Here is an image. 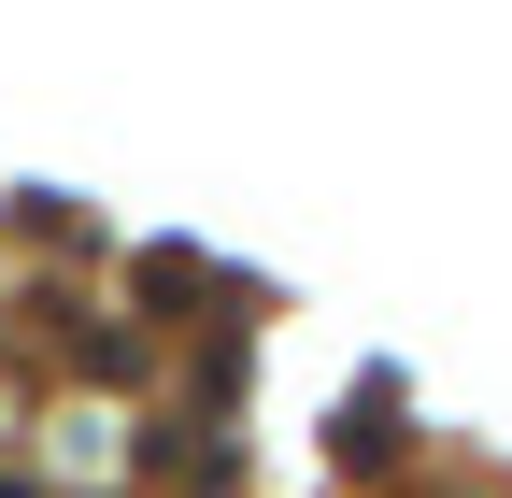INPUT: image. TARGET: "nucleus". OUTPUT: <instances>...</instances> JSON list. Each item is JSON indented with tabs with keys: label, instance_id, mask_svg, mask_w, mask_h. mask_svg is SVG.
<instances>
[{
	"label": "nucleus",
	"instance_id": "obj_2",
	"mask_svg": "<svg viewBox=\"0 0 512 498\" xmlns=\"http://www.w3.org/2000/svg\"><path fill=\"white\" fill-rule=\"evenodd\" d=\"M143 299H157V314H185V299H214V285H200V257H185V242H157V257H143Z\"/></svg>",
	"mask_w": 512,
	"mask_h": 498
},
{
	"label": "nucleus",
	"instance_id": "obj_1",
	"mask_svg": "<svg viewBox=\"0 0 512 498\" xmlns=\"http://www.w3.org/2000/svg\"><path fill=\"white\" fill-rule=\"evenodd\" d=\"M328 442H342V470H384V456H399V385H384V370L342 399V427H328Z\"/></svg>",
	"mask_w": 512,
	"mask_h": 498
}]
</instances>
